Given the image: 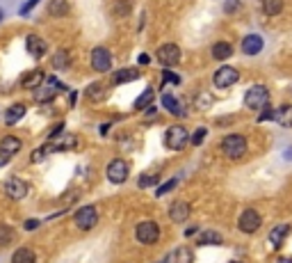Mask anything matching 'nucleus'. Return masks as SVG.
Instances as JSON below:
<instances>
[{"mask_svg": "<svg viewBox=\"0 0 292 263\" xmlns=\"http://www.w3.org/2000/svg\"><path fill=\"white\" fill-rule=\"evenodd\" d=\"M222 151L226 158L237 160V158H242L246 153V138H242V135H226L222 140Z\"/></svg>", "mask_w": 292, "mask_h": 263, "instance_id": "1", "label": "nucleus"}, {"mask_svg": "<svg viewBox=\"0 0 292 263\" xmlns=\"http://www.w3.org/2000/svg\"><path fill=\"white\" fill-rule=\"evenodd\" d=\"M244 106L249 110H263L269 106V92L265 85H253L249 92L244 94Z\"/></svg>", "mask_w": 292, "mask_h": 263, "instance_id": "2", "label": "nucleus"}, {"mask_svg": "<svg viewBox=\"0 0 292 263\" xmlns=\"http://www.w3.org/2000/svg\"><path fill=\"white\" fill-rule=\"evenodd\" d=\"M190 142V133L185 130V126H171V128L167 130V135H164V144H167L169 149H173V151H180V149H185V144Z\"/></svg>", "mask_w": 292, "mask_h": 263, "instance_id": "3", "label": "nucleus"}, {"mask_svg": "<svg viewBox=\"0 0 292 263\" xmlns=\"http://www.w3.org/2000/svg\"><path fill=\"white\" fill-rule=\"evenodd\" d=\"M135 236L141 245H153V243H158V238H160V226L155 224L153 220H144L137 224Z\"/></svg>", "mask_w": 292, "mask_h": 263, "instance_id": "4", "label": "nucleus"}, {"mask_svg": "<svg viewBox=\"0 0 292 263\" xmlns=\"http://www.w3.org/2000/svg\"><path fill=\"white\" fill-rule=\"evenodd\" d=\"M260 222H263L260 213L256 211V208H246L240 215V220H237V226H240L242 234H256V231L260 229Z\"/></svg>", "mask_w": 292, "mask_h": 263, "instance_id": "5", "label": "nucleus"}, {"mask_svg": "<svg viewBox=\"0 0 292 263\" xmlns=\"http://www.w3.org/2000/svg\"><path fill=\"white\" fill-rule=\"evenodd\" d=\"M128 172H130V167H128V162L123 160V158H114L112 162L107 165V170H105V174H107V181L110 183H123V181L128 179Z\"/></svg>", "mask_w": 292, "mask_h": 263, "instance_id": "6", "label": "nucleus"}, {"mask_svg": "<svg viewBox=\"0 0 292 263\" xmlns=\"http://www.w3.org/2000/svg\"><path fill=\"white\" fill-rule=\"evenodd\" d=\"M73 222H76V226L80 231H91L96 226V222H98V213H96L94 206H85L76 213Z\"/></svg>", "mask_w": 292, "mask_h": 263, "instance_id": "7", "label": "nucleus"}, {"mask_svg": "<svg viewBox=\"0 0 292 263\" xmlns=\"http://www.w3.org/2000/svg\"><path fill=\"white\" fill-rule=\"evenodd\" d=\"M237 80H240V71H237L235 67H219L214 78H212V83L217 85V87L226 89V87H233Z\"/></svg>", "mask_w": 292, "mask_h": 263, "instance_id": "8", "label": "nucleus"}, {"mask_svg": "<svg viewBox=\"0 0 292 263\" xmlns=\"http://www.w3.org/2000/svg\"><path fill=\"white\" fill-rule=\"evenodd\" d=\"M91 67H94L98 74H105V71H110V67H112V55H110L107 48L98 46L91 51Z\"/></svg>", "mask_w": 292, "mask_h": 263, "instance_id": "9", "label": "nucleus"}, {"mask_svg": "<svg viewBox=\"0 0 292 263\" xmlns=\"http://www.w3.org/2000/svg\"><path fill=\"white\" fill-rule=\"evenodd\" d=\"M158 60L162 62V67H176L180 60V48L176 44H162L158 48Z\"/></svg>", "mask_w": 292, "mask_h": 263, "instance_id": "10", "label": "nucleus"}, {"mask_svg": "<svg viewBox=\"0 0 292 263\" xmlns=\"http://www.w3.org/2000/svg\"><path fill=\"white\" fill-rule=\"evenodd\" d=\"M21 151V140L14 138V135H7V138L0 140V160L7 162L9 158H14Z\"/></svg>", "mask_w": 292, "mask_h": 263, "instance_id": "11", "label": "nucleus"}, {"mask_svg": "<svg viewBox=\"0 0 292 263\" xmlns=\"http://www.w3.org/2000/svg\"><path fill=\"white\" fill-rule=\"evenodd\" d=\"M187 217H190V204L182 202V199H176V202L169 206V220L176 222V224H182Z\"/></svg>", "mask_w": 292, "mask_h": 263, "instance_id": "12", "label": "nucleus"}, {"mask_svg": "<svg viewBox=\"0 0 292 263\" xmlns=\"http://www.w3.org/2000/svg\"><path fill=\"white\" fill-rule=\"evenodd\" d=\"M5 192L12 199H23L27 194V183L23 179H18V176H14V179H9L5 183Z\"/></svg>", "mask_w": 292, "mask_h": 263, "instance_id": "13", "label": "nucleus"}, {"mask_svg": "<svg viewBox=\"0 0 292 263\" xmlns=\"http://www.w3.org/2000/svg\"><path fill=\"white\" fill-rule=\"evenodd\" d=\"M263 51V37L260 35H246L242 39V53L244 55H258Z\"/></svg>", "mask_w": 292, "mask_h": 263, "instance_id": "14", "label": "nucleus"}, {"mask_svg": "<svg viewBox=\"0 0 292 263\" xmlns=\"http://www.w3.org/2000/svg\"><path fill=\"white\" fill-rule=\"evenodd\" d=\"M25 48H27V53H30L32 57H41V55H46V42L41 37H36V35H30V37L25 39Z\"/></svg>", "mask_w": 292, "mask_h": 263, "instance_id": "15", "label": "nucleus"}, {"mask_svg": "<svg viewBox=\"0 0 292 263\" xmlns=\"http://www.w3.org/2000/svg\"><path fill=\"white\" fill-rule=\"evenodd\" d=\"M23 117H25V103H14V106H9L7 112H5V124L14 126V124H18Z\"/></svg>", "mask_w": 292, "mask_h": 263, "instance_id": "16", "label": "nucleus"}, {"mask_svg": "<svg viewBox=\"0 0 292 263\" xmlns=\"http://www.w3.org/2000/svg\"><path fill=\"white\" fill-rule=\"evenodd\" d=\"M46 80V76H44V71H39V69H34V71H30V74H25L23 76V80H21V85L25 89H39L41 87V83Z\"/></svg>", "mask_w": 292, "mask_h": 263, "instance_id": "17", "label": "nucleus"}, {"mask_svg": "<svg viewBox=\"0 0 292 263\" xmlns=\"http://www.w3.org/2000/svg\"><path fill=\"white\" fill-rule=\"evenodd\" d=\"M272 119L283 128H292V106H281L278 110H274Z\"/></svg>", "mask_w": 292, "mask_h": 263, "instance_id": "18", "label": "nucleus"}, {"mask_svg": "<svg viewBox=\"0 0 292 263\" xmlns=\"http://www.w3.org/2000/svg\"><path fill=\"white\" fill-rule=\"evenodd\" d=\"M287 234H290V226L287 224H276L272 231H269V243H272V247H281L283 240L287 238Z\"/></svg>", "mask_w": 292, "mask_h": 263, "instance_id": "19", "label": "nucleus"}, {"mask_svg": "<svg viewBox=\"0 0 292 263\" xmlns=\"http://www.w3.org/2000/svg\"><path fill=\"white\" fill-rule=\"evenodd\" d=\"M53 151H68V149L76 147V138L73 135H57L53 138V142H48Z\"/></svg>", "mask_w": 292, "mask_h": 263, "instance_id": "20", "label": "nucleus"}, {"mask_svg": "<svg viewBox=\"0 0 292 263\" xmlns=\"http://www.w3.org/2000/svg\"><path fill=\"white\" fill-rule=\"evenodd\" d=\"M139 78V71L137 69H121V71H114L112 76V83L114 85H128L132 83V80Z\"/></svg>", "mask_w": 292, "mask_h": 263, "instance_id": "21", "label": "nucleus"}, {"mask_svg": "<svg viewBox=\"0 0 292 263\" xmlns=\"http://www.w3.org/2000/svg\"><path fill=\"white\" fill-rule=\"evenodd\" d=\"M68 12H71L68 0H50V3H48V14L50 16H57V19H62V16H66Z\"/></svg>", "mask_w": 292, "mask_h": 263, "instance_id": "22", "label": "nucleus"}, {"mask_svg": "<svg viewBox=\"0 0 292 263\" xmlns=\"http://www.w3.org/2000/svg\"><path fill=\"white\" fill-rule=\"evenodd\" d=\"M196 243H199V245H222L224 238H222V234H219V231L208 229V231H203V234H199Z\"/></svg>", "mask_w": 292, "mask_h": 263, "instance_id": "23", "label": "nucleus"}, {"mask_svg": "<svg viewBox=\"0 0 292 263\" xmlns=\"http://www.w3.org/2000/svg\"><path fill=\"white\" fill-rule=\"evenodd\" d=\"M36 256L30 247H18L16 252L12 254V263H34Z\"/></svg>", "mask_w": 292, "mask_h": 263, "instance_id": "24", "label": "nucleus"}, {"mask_svg": "<svg viewBox=\"0 0 292 263\" xmlns=\"http://www.w3.org/2000/svg\"><path fill=\"white\" fill-rule=\"evenodd\" d=\"M233 55V46L228 42H217L212 46V57L214 60H228Z\"/></svg>", "mask_w": 292, "mask_h": 263, "instance_id": "25", "label": "nucleus"}, {"mask_svg": "<svg viewBox=\"0 0 292 263\" xmlns=\"http://www.w3.org/2000/svg\"><path fill=\"white\" fill-rule=\"evenodd\" d=\"M260 10L267 16H276L283 12V0H263V3H260Z\"/></svg>", "mask_w": 292, "mask_h": 263, "instance_id": "26", "label": "nucleus"}, {"mask_svg": "<svg viewBox=\"0 0 292 263\" xmlns=\"http://www.w3.org/2000/svg\"><path fill=\"white\" fill-rule=\"evenodd\" d=\"M162 106L167 108L171 115H182V108L178 106V98L171 96V94H162Z\"/></svg>", "mask_w": 292, "mask_h": 263, "instance_id": "27", "label": "nucleus"}, {"mask_svg": "<svg viewBox=\"0 0 292 263\" xmlns=\"http://www.w3.org/2000/svg\"><path fill=\"white\" fill-rule=\"evenodd\" d=\"M53 67L57 71H64L68 67V51L66 48H62V51H57L55 53V57H53Z\"/></svg>", "mask_w": 292, "mask_h": 263, "instance_id": "28", "label": "nucleus"}, {"mask_svg": "<svg viewBox=\"0 0 292 263\" xmlns=\"http://www.w3.org/2000/svg\"><path fill=\"white\" fill-rule=\"evenodd\" d=\"M151 101H153V89L151 87H146L144 92L137 96V101H135V110H144L146 106H151Z\"/></svg>", "mask_w": 292, "mask_h": 263, "instance_id": "29", "label": "nucleus"}, {"mask_svg": "<svg viewBox=\"0 0 292 263\" xmlns=\"http://www.w3.org/2000/svg\"><path fill=\"white\" fill-rule=\"evenodd\" d=\"M194 261V254H192L190 247H178L176 254H173V263H192Z\"/></svg>", "mask_w": 292, "mask_h": 263, "instance_id": "30", "label": "nucleus"}, {"mask_svg": "<svg viewBox=\"0 0 292 263\" xmlns=\"http://www.w3.org/2000/svg\"><path fill=\"white\" fill-rule=\"evenodd\" d=\"M105 94V85L103 83H94L89 89H87V96L91 98V101H100Z\"/></svg>", "mask_w": 292, "mask_h": 263, "instance_id": "31", "label": "nucleus"}, {"mask_svg": "<svg viewBox=\"0 0 292 263\" xmlns=\"http://www.w3.org/2000/svg\"><path fill=\"white\" fill-rule=\"evenodd\" d=\"M48 153H53V149H50V144H44V147L34 149L30 158H32V162H39V160H44V158L48 156Z\"/></svg>", "mask_w": 292, "mask_h": 263, "instance_id": "32", "label": "nucleus"}, {"mask_svg": "<svg viewBox=\"0 0 292 263\" xmlns=\"http://www.w3.org/2000/svg\"><path fill=\"white\" fill-rule=\"evenodd\" d=\"M128 12H130V0H119L114 5V14L117 16H126Z\"/></svg>", "mask_w": 292, "mask_h": 263, "instance_id": "33", "label": "nucleus"}, {"mask_svg": "<svg viewBox=\"0 0 292 263\" xmlns=\"http://www.w3.org/2000/svg\"><path fill=\"white\" fill-rule=\"evenodd\" d=\"M178 185V179H171V181H167V183H162L158 188V192H155V197H162V194H167L169 190H173Z\"/></svg>", "mask_w": 292, "mask_h": 263, "instance_id": "34", "label": "nucleus"}, {"mask_svg": "<svg viewBox=\"0 0 292 263\" xmlns=\"http://www.w3.org/2000/svg\"><path fill=\"white\" fill-rule=\"evenodd\" d=\"M205 135H208V130H205L203 126H201V128H196V130H194V135H192V138H190V142L194 144V147H199V144L203 142V138H205Z\"/></svg>", "mask_w": 292, "mask_h": 263, "instance_id": "35", "label": "nucleus"}, {"mask_svg": "<svg viewBox=\"0 0 292 263\" xmlns=\"http://www.w3.org/2000/svg\"><path fill=\"white\" fill-rule=\"evenodd\" d=\"M162 80L164 83H171V85H180V76L171 74V71H167V69L162 71Z\"/></svg>", "mask_w": 292, "mask_h": 263, "instance_id": "36", "label": "nucleus"}, {"mask_svg": "<svg viewBox=\"0 0 292 263\" xmlns=\"http://www.w3.org/2000/svg\"><path fill=\"white\" fill-rule=\"evenodd\" d=\"M153 183H158V176H153V174H144V176L139 179V183H137V185H139V188H149V185H153Z\"/></svg>", "mask_w": 292, "mask_h": 263, "instance_id": "37", "label": "nucleus"}, {"mask_svg": "<svg viewBox=\"0 0 292 263\" xmlns=\"http://www.w3.org/2000/svg\"><path fill=\"white\" fill-rule=\"evenodd\" d=\"M9 240H12V231H9L7 226H3V229H0V247H3V245H7Z\"/></svg>", "mask_w": 292, "mask_h": 263, "instance_id": "38", "label": "nucleus"}, {"mask_svg": "<svg viewBox=\"0 0 292 263\" xmlns=\"http://www.w3.org/2000/svg\"><path fill=\"white\" fill-rule=\"evenodd\" d=\"M224 10H226L228 14H233L235 10H240V3H237V0H228L226 5H224Z\"/></svg>", "mask_w": 292, "mask_h": 263, "instance_id": "39", "label": "nucleus"}, {"mask_svg": "<svg viewBox=\"0 0 292 263\" xmlns=\"http://www.w3.org/2000/svg\"><path fill=\"white\" fill-rule=\"evenodd\" d=\"M272 117H274V112L269 110V106H267V108H263V112H260V119H258V121H267V119H272Z\"/></svg>", "mask_w": 292, "mask_h": 263, "instance_id": "40", "label": "nucleus"}, {"mask_svg": "<svg viewBox=\"0 0 292 263\" xmlns=\"http://www.w3.org/2000/svg\"><path fill=\"white\" fill-rule=\"evenodd\" d=\"M36 226H39V220H27V222H25V229H27V231L36 229Z\"/></svg>", "mask_w": 292, "mask_h": 263, "instance_id": "41", "label": "nucleus"}, {"mask_svg": "<svg viewBox=\"0 0 292 263\" xmlns=\"http://www.w3.org/2000/svg\"><path fill=\"white\" fill-rule=\"evenodd\" d=\"M137 62H139V64H149V62H151V55H146V53H141V55L137 57Z\"/></svg>", "mask_w": 292, "mask_h": 263, "instance_id": "42", "label": "nucleus"}, {"mask_svg": "<svg viewBox=\"0 0 292 263\" xmlns=\"http://www.w3.org/2000/svg\"><path fill=\"white\" fill-rule=\"evenodd\" d=\"M276 263H292V256H283V258H278Z\"/></svg>", "mask_w": 292, "mask_h": 263, "instance_id": "43", "label": "nucleus"}, {"mask_svg": "<svg viewBox=\"0 0 292 263\" xmlns=\"http://www.w3.org/2000/svg\"><path fill=\"white\" fill-rule=\"evenodd\" d=\"M196 234V226H190V229L185 231V236H194Z\"/></svg>", "mask_w": 292, "mask_h": 263, "instance_id": "44", "label": "nucleus"}, {"mask_svg": "<svg viewBox=\"0 0 292 263\" xmlns=\"http://www.w3.org/2000/svg\"><path fill=\"white\" fill-rule=\"evenodd\" d=\"M0 21H3V10H0Z\"/></svg>", "mask_w": 292, "mask_h": 263, "instance_id": "45", "label": "nucleus"}, {"mask_svg": "<svg viewBox=\"0 0 292 263\" xmlns=\"http://www.w3.org/2000/svg\"><path fill=\"white\" fill-rule=\"evenodd\" d=\"M231 263H240V261H231Z\"/></svg>", "mask_w": 292, "mask_h": 263, "instance_id": "46", "label": "nucleus"}]
</instances>
